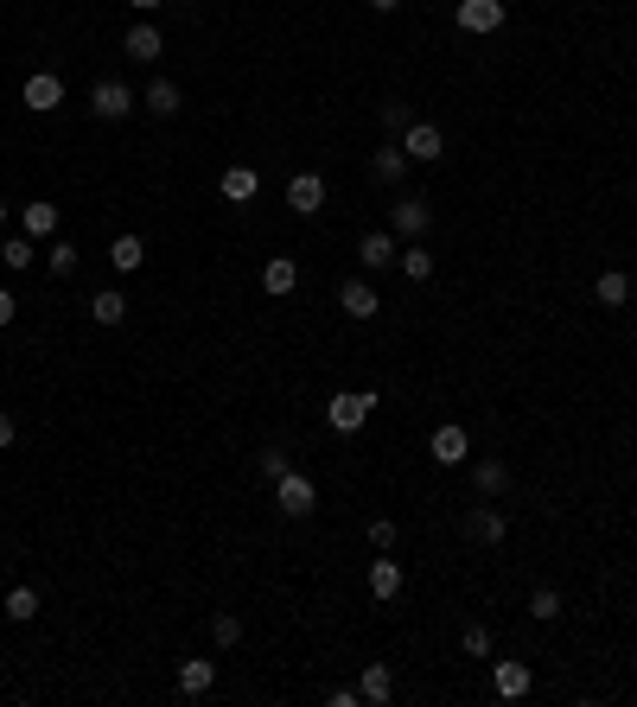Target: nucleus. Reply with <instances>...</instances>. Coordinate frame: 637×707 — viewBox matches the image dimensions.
I'll return each instance as SVG.
<instances>
[{
  "mask_svg": "<svg viewBox=\"0 0 637 707\" xmlns=\"http://www.w3.org/2000/svg\"><path fill=\"white\" fill-rule=\"evenodd\" d=\"M370 548H376V555H389V548H395V523H389V516H370Z\"/></svg>",
  "mask_w": 637,
  "mask_h": 707,
  "instance_id": "obj_35",
  "label": "nucleus"
},
{
  "mask_svg": "<svg viewBox=\"0 0 637 707\" xmlns=\"http://www.w3.org/2000/svg\"><path fill=\"white\" fill-rule=\"evenodd\" d=\"M459 650H466V657H491V631H485V625H466Z\"/></svg>",
  "mask_w": 637,
  "mask_h": 707,
  "instance_id": "obj_34",
  "label": "nucleus"
},
{
  "mask_svg": "<svg viewBox=\"0 0 637 707\" xmlns=\"http://www.w3.org/2000/svg\"><path fill=\"white\" fill-rule=\"evenodd\" d=\"M211 688H217L211 657H179V695H211Z\"/></svg>",
  "mask_w": 637,
  "mask_h": 707,
  "instance_id": "obj_13",
  "label": "nucleus"
},
{
  "mask_svg": "<svg viewBox=\"0 0 637 707\" xmlns=\"http://www.w3.org/2000/svg\"><path fill=\"white\" fill-rule=\"evenodd\" d=\"M529 618H536V625H555V618H561V593H555V586H536V593H529Z\"/></svg>",
  "mask_w": 637,
  "mask_h": 707,
  "instance_id": "obj_29",
  "label": "nucleus"
},
{
  "mask_svg": "<svg viewBox=\"0 0 637 707\" xmlns=\"http://www.w3.org/2000/svg\"><path fill=\"white\" fill-rule=\"evenodd\" d=\"M364 695H357V688H332V695H325V707H357Z\"/></svg>",
  "mask_w": 637,
  "mask_h": 707,
  "instance_id": "obj_38",
  "label": "nucleus"
},
{
  "mask_svg": "<svg viewBox=\"0 0 637 707\" xmlns=\"http://www.w3.org/2000/svg\"><path fill=\"white\" fill-rule=\"evenodd\" d=\"M472 485L485 491V497H504V491H510V465H504V459H478V465H472Z\"/></svg>",
  "mask_w": 637,
  "mask_h": 707,
  "instance_id": "obj_19",
  "label": "nucleus"
},
{
  "mask_svg": "<svg viewBox=\"0 0 637 707\" xmlns=\"http://www.w3.org/2000/svg\"><path fill=\"white\" fill-rule=\"evenodd\" d=\"M491 688H497L504 701H523L529 688H536V676H529V663H497V669H491Z\"/></svg>",
  "mask_w": 637,
  "mask_h": 707,
  "instance_id": "obj_16",
  "label": "nucleus"
},
{
  "mask_svg": "<svg viewBox=\"0 0 637 707\" xmlns=\"http://www.w3.org/2000/svg\"><path fill=\"white\" fill-rule=\"evenodd\" d=\"M357 695H364L370 707H383V701L395 695V676H389V663H370V669H364V682H357Z\"/></svg>",
  "mask_w": 637,
  "mask_h": 707,
  "instance_id": "obj_21",
  "label": "nucleus"
},
{
  "mask_svg": "<svg viewBox=\"0 0 637 707\" xmlns=\"http://www.w3.org/2000/svg\"><path fill=\"white\" fill-rule=\"evenodd\" d=\"M427 223H434V211H427V198H395V211H389V230H395V236L421 243V236H427Z\"/></svg>",
  "mask_w": 637,
  "mask_h": 707,
  "instance_id": "obj_8",
  "label": "nucleus"
},
{
  "mask_svg": "<svg viewBox=\"0 0 637 707\" xmlns=\"http://www.w3.org/2000/svg\"><path fill=\"white\" fill-rule=\"evenodd\" d=\"M357 255H364V268H370V274H376V268H389L395 255H402V249H395V230H370L364 243H357Z\"/></svg>",
  "mask_w": 637,
  "mask_h": 707,
  "instance_id": "obj_18",
  "label": "nucleus"
},
{
  "mask_svg": "<svg viewBox=\"0 0 637 707\" xmlns=\"http://www.w3.org/2000/svg\"><path fill=\"white\" fill-rule=\"evenodd\" d=\"M109 262H115V274H134V268L147 262V243H141V236H115V243H109Z\"/></svg>",
  "mask_w": 637,
  "mask_h": 707,
  "instance_id": "obj_22",
  "label": "nucleus"
},
{
  "mask_svg": "<svg viewBox=\"0 0 637 707\" xmlns=\"http://www.w3.org/2000/svg\"><path fill=\"white\" fill-rule=\"evenodd\" d=\"M395 262H402V274H408V281H415V287H421V281H434V255H427L421 243H408L402 255H395Z\"/></svg>",
  "mask_w": 637,
  "mask_h": 707,
  "instance_id": "obj_26",
  "label": "nucleus"
},
{
  "mask_svg": "<svg viewBox=\"0 0 637 707\" xmlns=\"http://www.w3.org/2000/svg\"><path fill=\"white\" fill-rule=\"evenodd\" d=\"M593 300H599V306H625V300H631V274H625V268H606V274L593 281Z\"/></svg>",
  "mask_w": 637,
  "mask_h": 707,
  "instance_id": "obj_20",
  "label": "nucleus"
},
{
  "mask_svg": "<svg viewBox=\"0 0 637 707\" xmlns=\"http://www.w3.org/2000/svg\"><path fill=\"white\" fill-rule=\"evenodd\" d=\"M395 593H402V567L376 555V561H370V599H395Z\"/></svg>",
  "mask_w": 637,
  "mask_h": 707,
  "instance_id": "obj_23",
  "label": "nucleus"
},
{
  "mask_svg": "<svg viewBox=\"0 0 637 707\" xmlns=\"http://www.w3.org/2000/svg\"><path fill=\"white\" fill-rule=\"evenodd\" d=\"M141 102H147V115H160V122H172V115H179V109H185V96H179V83H166V77H153V83H147V96H141Z\"/></svg>",
  "mask_w": 637,
  "mask_h": 707,
  "instance_id": "obj_17",
  "label": "nucleus"
},
{
  "mask_svg": "<svg viewBox=\"0 0 637 707\" xmlns=\"http://www.w3.org/2000/svg\"><path fill=\"white\" fill-rule=\"evenodd\" d=\"M0 262H7L13 274H20V268H32V262H39V249H32V236H7V243H0Z\"/></svg>",
  "mask_w": 637,
  "mask_h": 707,
  "instance_id": "obj_28",
  "label": "nucleus"
},
{
  "mask_svg": "<svg viewBox=\"0 0 637 707\" xmlns=\"http://www.w3.org/2000/svg\"><path fill=\"white\" fill-rule=\"evenodd\" d=\"M453 20H459V32L485 39V32L504 26V0H459V7H453Z\"/></svg>",
  "mask_w": 637,
  "mask_h": 707,
  "instance_id": "obj_5",
  "label": "nucleus"
},
{
  "mask_svg": "<svg viewBox=\"0 0 637 707\" xmlns=\"http://www.w3.org/2000/svg\"><path fill=\"white\" fill-rule=\"evenodd\" d=\"M211 637H217V650L243 644V618H236V612H217V618H211Z\"/></svg>",
  "mask_w": 637,
  "mask_h": 707,
  "instance_id": "obj_32",
  "label": "nucleus"
},
{
  "mask_svg": "<svg viewBox=\"0 0 637 707\" xmlns=\"http://www.w3.org/2000/svg\"><path fill=\"white\" fill-rule=\"evenodd\" d=\"M294 287H300V268H294V255H268V268H262V293H274V300H287Z\"/></svg>",
  "mask_w": 637,
  "mask_h": 707,
  "instance_id": "obj_14",
  "label": "nucleus"
},
{
  "mask_svg": "<svg viewBox=\"0 0 637 707\" xmlns=\"http://www.w3.org/2000/svg\"><path fill=\"white\" fill-rule=\"evenodd\" d=\"M20 102L32 115H51V109H64V77H51V71H32L26 77V90H20Z\"/></svg>",
  "mask_w": 637,
  "mask_h": 707,
  "instance_id": "obj_7",
  "label": "nucleus"
},
{
  "mask_svg": "<svg viewBox=\"0 0 637 707\" xmlns=\"http://www.w3.org/2000/svg\"><path fill=\"white\" fill-rule=\"evenodd\" d=\"M370 7H376V13H395V7H402V0H370Z\"/></svg>",
  "mask_w": 637,
  "mask_h": 707,
  "instance_id": "obj_41",
  "label": "nucleus"
},
{
  "mask_svg": "<svg viewBox=\"0 0 637 707\" xmlns=\"http://www.w3.org/2000/svg\"><path fill=\"white\" fill-rule=\"evenodd\" d=\"M287 204H294L300 217H319V204H325V179H319V172H294V179H287Z\"/></svg>",
  "mask_w": 637,
  "mask_h": 707,
  "instance_id": "obj_10",
  "label": "nucleus"
},
{
  "mask_svg": "<svg viewBox=\"0 0 637 707\" xmlns=\"http://www.w3.org/2000/svg\"><path fill=\"white\" fill-rule=\"evenodd\" d=\"M408 166H415V160L402 153V141H389V147H376V160H370V179H376V185H402V172H408Z\"/></svg>",
  "mask_w": 637,
  "mask_h": 707,
  "instance_id": "obj_15",
  "label": "nucleus"
},
{
  "mask_svg": "<svg viewBox=\"0 0 637 707\" xmlns=\"http://www.w3.org/2000/svg\"><path fill=\"white\" fill-rule=\"evenodd\" d=\"M77 262H83V255H77V243H71V236H58V243L45 249V268L58 274V281H71V274H77Z\"/></svg>",
  "mask_w": 637,
  "mask_h": 707,
  "instance_id": "obj_25",
  "label": "nucleus"
},
{
  "mask_svg": "<svg viewBox=\"0 0 637 707\" xmlns=\"http://www.w3.org/2000/svg\"><path fill=\"white\" fill-rule=\"evenodd\" d=\"M90 319H96V325H122V319H128V300H122L115 287L96 293V300H90Z\"/></svg>",
  "mask_w": 637,
  "mask_h": 707,
  "instance_id": "obj_27",
  "label": "nucleus"
},
{
  "mask_svg": "<svg viewBox=\"0 0 637 707\" xmlns=\"http://www.w3.org/2000/svg\"><path fill=\"white\" fill-rule=\"evenodd\" d=\"M255 472H262L268 485H274V478H281V472H294V465H287V453H281V446H268V453L255 459Z\"/></svg>",
  "mask_w": 637,
  "mask_h": 707,
  "instance_id": "obj_33",
  "label": "nucleus"
},
{
  "mask_svg": "<svg viewBox=\"0 0 637 707\" xmlns=\"http://www.w3.org/2000/svg\"><path fill=\"white\" fill-rule=\"evenodd\" d=\"M427 453H434V465H466V459H472V434H466L459 421H446V427H434Z\"/></svg>",
  "mask_w": 637,
  "mask_h": 707,
  "instance_id": "obj_6",
  "label": "nucleus"
},
{
  "mask_svg": "<svg viewBox=\"0 0 637 707\" xmlns=\"http://www.w3.org/2000/svg\"><path fill=\"white\" fill-rule=\"evenodd\" d=\"M370 408H376V389H338L332 402H325V421H332L338 434H357V427L370 421Z\"/></svg>",
  "mask_w": 637,
  "mask_h": 707,
  "instance_id": "obj_1",
  "label": "nucleus"
},
{
  "mask_svg": "<svg viewBox=\"0 0 637 707\" xmlns=\"http://www.w3.org/2000/svg\"><path fill=\"white\" fill-rule=\"evenodd\" d=\"M408 122H415V109H408V102H383V128H389V134H402Z\"/></svg>",
  "mask_w": 637,
  "mask_h": 707,
  "instance_id": "obj_36",
  "label": "nucleus"
},
{
  "mask_svg": "<svg viewBox=\"0 0 637 707\" xmlns=\"http://www.w3.org/2000/svg\"><path fill=\"white\" fill-rule=\"evenodd\" d=\"M128 7H134V13H160L166 0H128Z\"/></svg>",
  "mask_w": 637,
  "mask_h": 707,
  "instance_id": "obj_40",
  "label": "nucleus"
},
{
  "mask_svg": "<svg viewBox=\"0 0 637 707\" xmlns=\"http://www.w3.org/2000/svg\"><path fill=\"white\" fill-rule=\"evenodd\" d=\"M13 313H20V300H13V287H0V325H13Z\"/></svg>",
  "mask_w": 637,
  "mask_h": 707,
  "instance_id": "obj_39",
  "label": "nucleus"
},
{
  "mask_svg": "<svg viewBox=\"0 0 637 707\" xmlns=\"http://www.w3.org/2000/svg\"><path fill=\"white\" fill-rule=\"evenodd\" d=\"M313 504H319V485L306 472H281V478H274V510H281V516H313Z\"/></svg>",
  "mask_w": 637,
  "mask_h": 707,
  "instance_id": "obj_2",
  "label": "nucleus"
},
{
  "mask_svg": "<svg viewBox=\"0 0 637 707\" xmlns=\"http://www.w3.org/2000/svg\"><path fill=\"white\" fill-rule=\"evenodd\" d=\"M122 51H128L134 64H153V58H160V51H166V32L141 20V26H128V32H122Z\"/></svg>",
  "mask_w": 637,
  "mask_h": 707,
  "instance_id": "obj_11",
  "label": "nucleus"
},
{
  "mask_svg": "<svg viewBox=\"0 0 637 707\" xmlns=\"http://www.w3.org/2000/svg\"><path fill=\"white\" fill-rule=\"evenodd\" d=\"M20 223H26V236H51L58 230V204H26Z\"/></svg>",
  "mask_w": 637,
  "mask_h": 707,
  "instance_id": "obj_31",
  "label": "nucleus"
},
{
  "mask_svg": "<svg viewBox=\"0 0 637 707\" xmlns=\"http://www.w3.org/2000/svg\"><path fill=\"white\" fill-rule=\"evenodd\" d=\"M90 115H96V122H122V115H134V90L122 77H102L90 90Z\"/></svg>",
  "mask_w": 637,
  "mask_h": 707,
  "instance_id": "obj_3",
  "label": "nucleus"
},
{
  "mask_svg": "<svg viewBox=\"0 0 637 707\" xmlns=\"http://www.w3.org/2000/svg\"><path fill=\"white\" fill-rule=\"evenodd\" d=\"M13 440H20V421H13V415H7V408H0V453H7V446H13Z\"/></svg>",
  "mask_w": 637,
  "mask_h": 707,
  "instance_id": "obj_37",
  "label": "nucleus"
},
{
  "mask_svg": "<svg viewBox=\"0 0 637 707\" xmlns=\"http://www.w3.org/2000/svg\"><path fill=\"white\" fill-rule=\"evenodd\" d=\"M402 153H408L415 166H434L440 153H446V134H440L434 122H421V115H415V122L402 128Z\"/></svg>",
  "mask_w": 637,
  "mask_h": 707,
  "instance_id": "obj_4",
  "label": "nucleus"
},
{
  "mask_svg": "<svg viewBox=\"0 0 637 707\" xmlns=\"http://www.w3.org/2000/svg\"><path fill=\"white\" fill-rule=\"evenodd\" d=\"M0 612H7L13 625H26V618H39V586H13V593L0 599Z\"/></svg>",
  "mask_w": 637,
  "mask_h": 707,
  "instance_id": "obj_24",
  "label": "nucleus"
},
{
  "mask_svg": "<svg viewBox=\"0 0 637 707\" xmlns=\"http://www.w3.org/2000/svg\"><path fill=\"white\" fill-rule=\"evenodd\" d=\"M338 306H344V319H357V325H364V319L383 313V293H376L370 281H344V287H338Z\"/></svg>",
  "mask_w": 637,
  "mask_h": 707,
  "instance_id": "obj_9",
  "label": "nucleus"
},
{
  "mask_svg": "<svg viewBox=\"0 0 637 707\" xmlns=\"http://www.w3.org/2000/svg\"><path fill=\"white\" fill-rule=\"evenodd\" d=\"M223 198H230V204H249V198H255V172H249V166H230V172H223Z\"/></svg>",
  "mask_w": 637,
  "mask_h": 707,
  "instance_id": "obj_30",
  "label": "nucleus"
},
{
  "mask_svg": "<svg viewBox=\"0 0 637 707\" xmlns=\"http://www.w3.org/2000/svg\"><path fill=\"white\" fill-rule=\"evenodd\" d=\"M7 217H13V204H7V198H0V230H7Z\"/></svg>",
  "mask_w": 637,
  "mask_h": 707,
  "instance_id": "obj_42",
  "label": "nucleus"
},
{
  "mask_svg": "<svg viewBox=\"0 0 637 707\" xmlns=\"http://www.w3.org/2000/svg\"><path fill=\"white\" fill-rule=\"evenodd\" d=\"M504 529H510L504 510H491V504L466 516V542H478V548H497V542H504Z\"/></svg>",
  "mask_w": 637,
  "mask_h": 707,
  "instance_id": "obj_12",
  "label": "nucleus"
}]
</instances>
